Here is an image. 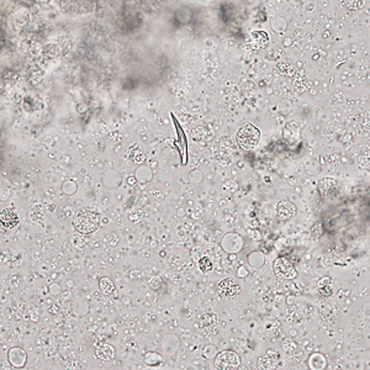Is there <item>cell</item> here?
I'll return each mask as SVG.
<instances>
[{"mask_svg":"<svg viewBox=\"0 0 370 370\" xmlns=\"http://www.w3.org/2000/svg\"><path fill=\"white\" fill-rule=\"evenodd\" d=\"M318 193L325 200H333L338 196L339 185L333 178H323L318 182Z\"/></svg>","mask_w":370,"mask_h":370,"instance_id":"5","label":"cell"},{"mask_svg":"<svg viewBox=\"0 0 370 370\" xmlns=\"http://www.w3.org/2000/svg\"><path fill=\"white\" fill-rule=\"evenodd\" d=\"M277 214H278V218L279 220L286 221V220H290L291 217L296 215V207L295 205L291 204L290 201H286V200H283L278 204L277 206Z\"/></svg>","mask_w":370,"mask_h":370,"instance_id":"8","label":"cell"},{"mask_svg":"<svg viewBox=\"0 0 370 370\" xmlns=\"http://www.w3.org/2000/svg\"><path fill=\"white\" fill-rule=\"evenodd\" d=\"M261 140V131L252 124H247L237 132V142L243 150H253Z\"/></svg>","mask_w":370,"mask_h":370,"instance_id":"1","label":"cell"},{"mask_svg":"<svg viewBox=\"0 0 370 370\" xmlns=\"http://www.w3.org/2000/svg\"><path fill=\"white\" fill-rule=\"evenodd\" d=\"M320 285H323V288H322V286H320V293H321V295H323V296H329V295H331V294H332V288H331V285H328V284H323L322 282H320Z\"/></svg>","mask_w":370,"mask_h":370,"instance_id":"15","label":"cell"},{"mask_svg":"<svg viewBox=\"0 0 370 370\" xmlns=\"http://www.w3.org/2000/svg\"><path fill=\"white\" fill-rule=\"evenodd\" d=\"M198 326L200 331L205 334H212L217 327V317L214 313H204L199 317Z\"/></svg>","mask_w":370,"mask_h":370,"instance_id":"7","label":"cell"},{"mask_svg":"<svg viewBox=\"0 0 370 370\" xmlns=\"http://www.w3.org/2000/svg\"><path fill=\"white\" fill-rule=\"evenodd\" d=\"M273 271L278 278H282V279H294L298 275L293 264L286 258L275 259L273 264Z\"/></svg>","mask_w":370,"mask_h":370,"instance_id":"4","label":"cell"},{"mask_svg":"<svg viewBox=\"0 0 370 370\" xmlns=\"http://www.w3.org/2000/svg\"><path fill=\"white\" fill-rule=\"evenodd\" d=\"M279 361V354L277 350H269L266 355L259 359V369H271L274 368L275 364Z\"/></svg>","mask_w":370,"mask_h":370,"instance_id":"10","label":"cell"},{"mask_svg":"<svg viewBox=\"0 0 370 370\" xmlns=\"http://www.w3.org/2000/svg\"><path fill=\"white\" fill-rule=\"evenodd\" d=\"M251 43L256 50H263L269 43L268 34L266 31H253L251 34Z\"/></svg>","mask_w":370,"mask_h":370,"instance_id":"9","label":"cell"},{"mask_svg":"<svg viewBox=\"0 0 370 370\" xmlns=\"http://www.w3.org/2000/svg\"><path fill=\"white\" fill-rule=\"evenodd\" d=\"M73 225L77 231L82 232V233H93L98 228L99 218L93 212L84 211L75 216Z\"/></svg>","mask_w":370,"mask_h":370,"instance_id":"2","label":"cell"},{"mask_svg":"<svg viewBox=\"0 0 370 370\" xmlns=\"http://www.w3.org/2000/svg\"><path fill=\"white\" fill-rule=\"evenodd\" d=\"M199 268L202 273H209L212 271V263L207 257H202L199 261Z\"/></svg>","mask_w":370,"mask_h":370,"instance_id":"14","label":"cell"},{"mask_svg":"<svg viewBox=\"0 0 370 370\" xmlns=\"http://www.w3.org/2000/svg\"><path fill=\"white\" fill-rule=\"evenodd\" d=\"M239 291H241V288H239V286L237 285L233 280L229 279V278L221 280L220 284H218L217 286L218 295L222 296V298H226V299L236 298V296L239 294Z\"/></svg>","mask_w":370,"mask_h":370,"instance_id":"6","label":"cell"},{"mask_svg":"<svg viewBox=\"0 0 370 370\" xmlns=\"http://www.w3.org/2000/svg\"><path fill=\"white\" fill-rule=\"evenodd\" d=\"M114 348L110 344H100L95 350V356L101 360H110L114 356Z\"/></svg>","mask_w":370,"mask_h":370,"instance_id":"12","label":"cell"},{"mask_svg":"<svg viewBox=\"0 0 370 370\" xmlns=\"http://www.w3.org/2000/svg\"><path fill=\"white\" fill-rule=\"evenodd\" d=\"M100 289H101V291L105 295H110V294L114 293L115 285L109 278H102V279L100 280Z\"/></svg>","mask_w":370,"mask_h":370,"instance_id":"13","label":"cell"},{"mask_svg":"<svg viewBox=\"0 0 370 370\" xmlns=\"http://www.w3.org/2000/svg\"><path fill=\"white\" fill-rule=\"evenodd\" d=\"M0 222L4 227L14 228L19 223V216L14 210H4L0 216Z\"/></svg>","mask_w":370,"mask_h":370,"instance_id":"11","label":"cell"},{"mask_svg":"<svg viewBox=\"0 0 370 370\" xmlns=\"http://www.w3.org/2000/svg\"><path fill=\"white\" fill-rule=\"evenodd\" d=\"M241 364V359L237 355V353L232 350H223L220 352L215 358L216 368L221 370H233L237 369Z\"/></svg>","mask_w":370,"mask_h":370,"instance_id":"3","label":"cell"}]
</instances>
